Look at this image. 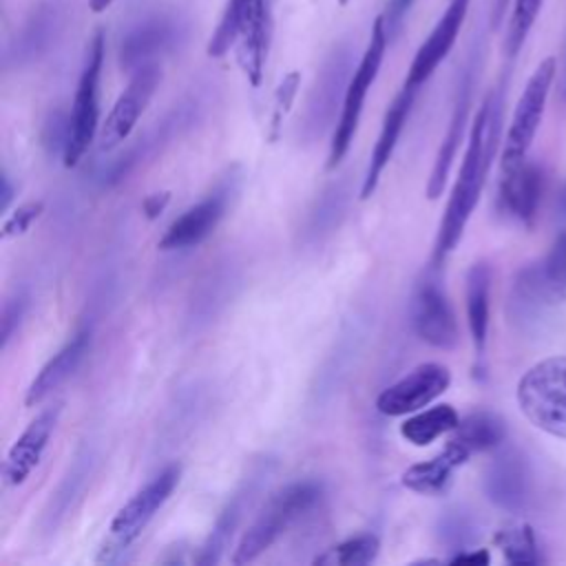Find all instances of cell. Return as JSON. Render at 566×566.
I'll return each mask as SVG.
<instances>
[{
  "mask_svg": "<svg viewBox=\"0 0 566 566\" xmlns=\"http://www.w3.org/2000/svg\"><path fill=\"white\" fill-rule=\"evenodd\" d=\"M500 124H502V91L497 88L484 97V102L480 104V108L473 117L467 150L462 157V166H460L458 179L453 184V190H451V197H449V203H447V210L442 214L440 230L436 237L433 256H431L433 268H440L444 263V259L455 250V245L462 239V232L480 201L491 161L497 150Z\"/></svg>",
  "mask_w": 566,
  "mask_h": 566,
  "instance_id": "6da1fadb",
  "label": "cell"
},
{
  "mask_svg": "<svg viewBox=\"0 0 566 566\" xmlns=\"http://www.w3.org/2000/svg\"><path fill=\"white\" fill-rule=\"evenodd\" d=\"M272 0H228L208 42V55L221 57L232 46L252 86H261L272 44Z\"/></svg>",
  "mask_w": 566,
  "mask_h": 566,
  "instance_id": "7a4b0ae2",
  "label": "cell"
},
{
  "mask_svg": "<svg viewBox=\"0 0 566 566\" xmlns=\"http://www.w3.org/2000/svg\"><path fill=\"white\" fill-rule=\"evenodd\" d=\"M323 486L314 480L292 482L268 497L252 524L243 531L232 564H248L265 553L301 515H305L321 500Z\"/></svg>",
  "mask_w": 566,
  "mask_h": 566,
  "instance_id": "3957f363",
  "label": "cell"
},
{
  "mask_svg": "<svg viewBox=\"0 0 566 566\" xmlns=\"http://www.w3.org/2000/svg\"><path fill=\"white\" fill-rule=\"evenodd\" d=\"M352 73H354V49L349 42H338L323 60L307 91L301 122H298V135L303 142H316L329 128L334 130Z\"/></svg>",
  "mask_w": 566,
  "mask_h": 566,
  "instance_id": "277c9868",
  "label": "cell"
},
{
  "mask_svg": "<svg viewBox=\"0 0 566 566\" xmlns=\"http://www.w3.org/2000/svg\"><path fill=\"white\" fill-rule=\"evenodd\" d=\"M517 405L533 427L566 440V356H551L524 371Z\"/></svg>",
  "mask_w": 566,
  "mask_h": 566,
  "instance_id": "5b68a950",
  "label": "cell"
},
{
  "mask_svg": "<svg viewBox=\"0 0 566 566\" xmlns=\"http://www.w3.org/2000/svg\"><path fill=\"white\" fill-rule=\"evenodd\" d=\"M104 46L106 40L102 31H97L86 46L75 97L71 104V113L66 117V144L62 150L66 168L75 166L86 155L88 146L99 133V82L104 66Z\"/></svg>",
  "mask_w": 566,
  "mask_h": 566,
  "instance_id": "8992f818",
  "label": "cell"
},
{
  "mask_svg": "<svg viewBox=\"0 0 566 566\" xmlns=\"http://www.w3.org/2000/svg\"><path fill=\"white\" fill-rule=\"evenodd\" d=\"M387 44H389V38H387V31H385V24H382V18L378 15L371 24V35H369V42L352 73V80H349V86H347V93H345V99H343V108H340V115H338V122L332 130V142H329V153H327V170H334L343 157L347 155L352 142H354V135L358 130V122H360V115H363V106H365V99H367V93L371 88V84L376 82L378 77V71H380V64H382V57H385V51H387Z\"/></svg>",
  "mask_w": 566,
  "mask_h": 566,
  "instance_id": "52a82bcc",
  "label": "cell"
},
{
  "mask_svg": "<svg viewBox=\"0 0 566 566\" xmlns=\"http://www.w3.org/2000/svg\"><path fill=\"white\" fill-rule=\"evenodd\" d=\"M557 75V60L546 57L542 60L535 71L531 73L509 124L506 137H504V150H502V170L517 166L526 159V153L537 135V128L542 124L546 102L551 95V86Z\"/></svg>",
  "mask_w": 566,
  "mask_h": 566,
  "instance_id": "ba28073f",
  "label": "cell"
},
{
  "mask_svg": "<svg viewBox=\"0 0 566 566\" xmlns=\"http://www.w3.org/2000/svg\"><path fill=\"white\" fill-rule=\"evenodd\" d=\"M409 318L416 336L436 349H453L460 343L453 307L431 274H424L416 283L409 301Z\"/></svg>",
  "mask_w": 566,
  "mask_h": 566,
  "instance_id": "9c48e42d",
  "label": "cell"
},
{
  "mask_svg": "<svg viewBox=\"0 0 566 566\" xmlns=\"http://www.w3.org/2000/svg\"><path fill=\"white\" fill-rule=\"evenodd\" d=\"M159 82H161L159 64H148V66L133 71V77L128 80L126 88L119 93V97L115 99L113 108L108 111L104 124L99 126L97 148L102 153L113 150L133 133L142 113L150 104Z\"/></svg>",
  "mask_w": 566,
  "mask_h": 566,
  "instance_id": "30bf717a",
  "label": "cell"
},
{
  "mask_svg": "<svg viewBox=\"0 0 566 566\" xmlns=\"http://www.w3.org/2000/svg\"><path fill=\"white\" fill-rule=\"evenodd\" d=\"M451 385V371L440 363H422L407 376L382 389L376 398V409L382 416L398 418L420 411L442 396Z\"/></svg>",
  "mask_w": 566,
  "mask_h": 566,
  "instance_id": "8fae6325",
  "label": "cell"
},
{
  "mask_svg": "<svg viewBox=\"0 0 566 566\" xmlns=\"http://www.w3.org/2000/svg\"><path fill=\"white\" fill-rule=\"evenodd\" d=\"M181 478V467L170 464L159 471L150 482H146L113 517L111 522V539L128 546L133 539L142 535L148 522L159 513V509L168 502L172 491L177 489Z\"/></svg>",
  "mask_w": 566,
  "mask_h": 566,
  "instance_id": "7c38bea8",
  "label": "cell"
},
{
  "mask_svg": "<svg viewBox=\"0 0 566 566\" xmlns=\"http://www.w3.org/2000/svg\"><path fill=\"white\" fill-rule=\"evenodd\" d=\"M486 497L511 513L522 511L531 500V467L522 451L515 447H497L484 471Z\"/></svg>",
  "mask_w": 566,
  "mask_h": 566,
  "instance_id": "4fadbf2b",
  "label": "cell"
},
{
  "mask_svg": "<svg viewBox=\"0 0 566 566\" xmlns=\"http://www.w3.org/2000/svg\"><path fill=\"white\" fill-rule=\"evenodd\" d=\"M232 195V179L219 184L208 197L190 206L181 217H177L164 237L159 239V250H186L206 241L219 221L223 219Z\"/></svg>",
  "mask_w": 566,
  "mask_h": 566,
  "instance_id": "5bb4252c",
  "label": "cell"
},
{
  "mask_svg": "<svg viewBox=\"0 0 566 566\" xmlns=\"http://www.w3.org/2000/svg\"><path fill=\"white\" fill-rule=\"evenodd\" d=\"M469 4H471V0H449L447 9L438 18L436 27L427 35V40L418 46V51L411 60V66L405 77L407 86L418 91L436 73V69L442 64V60L451 53V49L460 35V29L467 20Z\"/></svg>",
  "mask_w": 566,
  "mask_h": 566,
  "instance_id": "9a60e30c",
  "label": "cell"
},
{
  "mask_svg": "<svg viewBox=\"0 0 566 566\" xmlns=\"http://www.w3.org/2000/svg\"><path fill=\"white\" fill-rule=\"evenodd\" d=\"M60 416H62V402L44 407L18 436V440L11 444L2 462L4 486H20L31 475V471L40 464L46 451V444L57 427Z\"/></svg>",
  "mask_w": 566,
  "mask_h": 566,
  "instance_id": "2e32d148",
  "label": "cell"
},
{
  "mask_svg": "<svg viewBox=\"0 0 566 566\" xmlns=\"http://www.w3.org/2000/svg\"><path fill=\"white\" fill-rule=\"evenodd\" d=\"M475 57L471 55V60L464 66V73L460 77L458 91H455V102H453V113L447 126V133L442 137V144L436 153L433 159V168L427 181V197L429 199H438L442 195V188L447 184V177L451 172L453 159L458 155L460 142L464 137L467 124H469V111H471V95H473V82H475Z\"/></svg>",
  "mask_w": 566,
  "mask_h": 566,
  "instance_id": "e0dca14e",
  "label": "cell"
},
{
  "mask_svg": "<svg viewBox=\"0 0 566 566\" xmlns=\"http://www.w3.org/2000/svg\"><path fill=\"white\" fill-rule=\"evenodd\" d=\"M268 462H259L250 469V473L243 478V482L237 486V491L230 495V500L226 502V506L221 509L217 522L212 524L201 551H199V557H197V564H217L221 562L234 531L239 528L245 511L250 509L259 486H261V480L268 475Z\"/></svg>",
  "mask_w": 566,
  "mask_h": 566,
  "instance_id": "ac0fdd59",
  "label": "cell"
},
{
  "mask_svg": "<svg viewBox=\"0 0 566 566\" xmlns=\"http://www.w3.org/2000/svg\"><path fill=\"white\" fill-rule=\"evenodd\" d=\"M184 38V27L172 18H153L133 31H128L119 44V66L124 71H137L170 53Z\"/></svg>",
  "mask_w": 566,
  "mask_h": 566,
  "instance_id": "d6986e66",
  "label": "cell"
},
{
  "mask_svg": "<svg viewBox=\"0 0 566 566\" xmlns=\"http://www.w3.org/2000/svg\"><path fill=\"white\" fill-rule=\"evenodd\" d=\"M416 88L402 84V88L398 91V95L394 97V102L389 104L385 117H382V126H380V133H378V139L374 144V150H371V157H369V166H367V172L363 177V186H360V199H369L376 188H378V181H380V175L382 170L387 168L394 150H396V144L400 139V133L407 124V117L411 113V106H413V97H416Z\"/></svg>",
  "mask_w": 566,
  "mask_h": 566,
  "instance_id": "ffe728a7",
  "label": "cell"
},
{
  "mask_svg": "<svg viewBox=\"0 0 566 566\" xmlns=\"http://www.w3.org/2000/svg\"><path fill=\"white\" fill-rule=\"evenodd\" d=\"M544 190V172L537 164L524 159L513 168L502 170L500 206L515 221L531 226L537 217V208Z\"/></svg>",
  "mask_w": 566,
  "mask_h": 566,
  "instance_id": "44dd1931",
  "label": "cell"
},
{
  "mask_svg": "<svg viewBox=\"0 0 566 566\" xmlns=\"http://www.w3.org/2000/svg\"><path fill=\"white\" fill-rule=\"evenodd\" d=\"M555 301H559V298L548 287L546 276L542 272V263L524 265L515 274L511 296H509L511 321L515 325H520V329L535 327L546 318V314Z\"/></svg>",
  "mask_w": 566,
  "mask_h": 566,
  "instance_id": "7402d4cb",
  "label": "cell"
},
{
  "mask_svg": "<svg viewBox=\"0 0 566 566\" xmlns=\"http://www.w3.org/2000/svg\"><path fill=\"white\" fill-rule=\"evenodd\" d=\"M91 349V329H80L77 334H73L71 340H66L44 365L42 369L35 374V378L31 380L24 402L27 407H35L40 405L44 398H49L60 385H64L75 369L82 365L84 356Z\"/></svg>",
  "mask_w": 566,
  "mask_h": 566,
  "instance_id": "603a6c76",
  "label": "cell"
},
{
  "mask_svg": "<svg viewBox=\"0 0 566 566\" xmlns=\"http://www.w3.org/2000/svg\"><path fill=\"white\" fill-rule=\"evenodd\" d=\"M352 199L349 179H338L325 186L307 208V214L301 226V243L318 245L327 237H332L347 214V206Z\"/></svg>",
  "mask_w": 566,
  "mask_h": 566,
  "instance_id": "cb8c5ba5",
  "label": "cell"
},
{
  "mask_svg": "<svg viewBox=\"0 0 566 566\" xmlns=\"http://www.w3.org/2000/svg\"><path fill=\"white\" fill-rule=\"evenodd\" d=\"M239 285V272L234 263L223 261L210 268V272L199 281L188 310V323L199 329L214 321L226 305L232 301Z\"/></svg>",
  "mask_w": 566,
  "mask_h": 566,
  "instance_id": "d4e9b609",
  "label": "cell"
},
{
  "mask_svg": "<svg viewBox=\"0 0 566 566\" xmlns=\"http://www.w3.org/2000/svg\"><path fill=\"white\" fill-rule=\"evenodd\" d=\"M471 455L455 442H447V447L429 460L411 464L402 473V484L420 495H440L449 489L453 480V471L462 467Z\"/></svg>",
  "mask_w": 566,
  "mask_h": 566,
  "instance_id": "484cf974",
  "label": "cell"
},
{
  "mask_svg": "<svg viewBox=\"0 0 566 566\" xmlns=\"http://www.w3.org/2000/svg\"><path fill=\"white\" fill-rule=\"evenodd\" d=\"M467 325L478 356L486 349L489 310H491V268L486 263H473L467 272Z\"/></svg>",
  "mask_w": 566,
  "mask_h": 566,
  "instance_id": "4316f807",
  "label": "cell"
},
{
  "mask_svg": "<svg viewBox=\"0 0 566 566\" xmlns=\"http://www.w3.org/2000/svg\"><path fill=\"white\" fill-rule=\"evenodd\" d=\"M57 27V11L51 4L38 7L33 15L27 20L20 33H15V42H11L4 51V64H22L35 60L42 51L49 49L53 33Z\"/></svg>",
  "mask_w": 566,
  "mask_h": 566,
  "instance_id": "83f0119b",
  "label": "cell"
},
{
  "mask_svg": "<svg viewBox=\"0 0 566 566\" xmlns=\"http://www.w3.org/2000/svg\"><path fill=\"white\" fill-rule=\"evenodd\" d=\"M451 442L460 444L469 455L493 451L504 444L506 422L491 411H473L451 431Z\"/></svg>",
  "mask_w": 566,
  "mask_h": 566,
  "instance_id": "f1b7e54d",
  "label": "cell"
},
{
  "mask_svg": "<svg viewBox=\"0 0 566 566\" xmlns=\"http://www.w3.org/2000/svg\"><path fill=\"white\" fill-rule=\"evenodd\" d=\"M460 422L458 411L451 405H433L429 409H420L405 418L400 424V436L413 447H427L444 433H451Z\"/></svg>",
  "mask_w": 566,
  "mask_h": 566,
  "instance_id": "f546056e",
  "label": "cell"
},
{
  "mask_svg": "<svg viewBox=\"0 0 566 566\" xmlns=\"http://www.w3.org/2000/svg\"><path fill=\"white\" fill-rule=\"evenodd\" d=\"M493 542L502 551V555L509 564L533 566V564L542 562L535 533L528 524H522V522L506 524L500 531H495Z\"/></svg>",
  "mask_w": 566,
  "mask_h": 566,
  "instance_id": "4dcf8cb0",
  "label": "cell"
},
{
  "mask_svg": "<svg viewBox=\"0 0 566 566\" xmlns=\"http://www.w3.org/2000/svg\"><path fill=\"white\" fill-rule=\"evenodd\" d=\"M91 453L86 451V453H82V455H77L75 458V462H73V467L69 469V473L64 475V480L60 482V486H57V491L53 493V497H51V504H49V509H46V528L51 531V528H55L62 520H64V515L69 513V509L73 506V500L77 497V493L82 491V486H84V480L88 478V473H91Z\"/></svg>",
  "mask_w": 566,
  "mask_h": 566,
  "instance_id": "1f68e13d",
  "label": "cell"
},
{
  "mask_svg": "<svg viewBox=\"0 0 566 566\" xmlns=\"http://www.w3.org/2000/svg\"><path fill=\"white\" fill-rule=\"evenodd\" d=\"M380 539L374 533H360L343 539L340 544L327 548L314 559V564L327 566H365L378 557Z\"/></svg>",
  "mask_w": 566,
  "mask_h": 566,
  "instance_id": "d6a6232c",
  "label": "cell"
},
{
  "mask_svg": "<svg viewBox=\"0 0 566 566\" xmlns=\"http://www.w3.org/2000/svg\"><path fill=\"white\" fill-rule=\"evenodd\" d=\"M542 4H544V0H513L509 29H506V42H504V53L509 60H513L522 51L539 11H542Z\"/></svg>",
  "mask_w": 566,
  "mask_h": 566,
  "instance_id": "836d02e7",
  "label": "cell"
},
{
  "mask_svg": "<svg viewBox=\"0 0 566 566\" xmlns=\"http://www.w3.org/2000/svg\"><path fill=\"white\" fill-rule=\"evenodd\" d=\"M542 272L548 287L559 301H566V230H562L542 261Z\"/></svg>",
  "mask_w": 566,
  "mask_h": 566,
  "instance_id": "e575fe53",
  "label": "cell"
},
{
  "mask_svg": "<svg viewBox=\"0 0 566 566\" xmlns=\"http://www.w3.org/2000/svg\"><path fill=\"white\" fill-rule=\"evenodd\" d=\"M473 522L469 515L460 513V511H447L444 517H440L438 524V535L440 542H444L451 551H467V544H471L473 539Z\"/></svg>",
  "mask_w": 566,
  "mask_h": 566,
  "instance_id": "d590c367",
  "label": "cell"
},
{
  "mask_svg": "<svg viewBox=\"0 0 566 566\" xmlns=\"http://www.w3.org/2000/svg\"><path fill=\"white\" fill-rule=\"evenodd\" d=\"M29 307V294L27 292H13L11 296H7V301L2 303V314H0V345L2 349L9 347L11 338L15 336L24 314Z\"/></svg>",
  "mask_w": 566,
  "mask_h": 566,
  "instance_id": "8d00e7d4",
  "label": "cell"
},
{
  "mask_svg": "<svg viewBox=\"0 0 566 566\" xmlns=\"http://www.w3.org/2000/svg\"><path fill=\"white\" fill-rule=\"evenodd\" d=\"M298 82H301L298 71H290V73L281 80V84H279V88H276V93H274V108H272V119H270V128H272V130H270V139H276L279 128H281L283 119H285V115L290 113V106H292V102H294V97H296Z\"/></svg>",
  "mask_w": 566,
  "mask_h": 566,
  "instance_id": "74e56055",
  "label": "cell"
},
{
  "mask_svg": "<svg viewBox=\"0 0 566 566\" xmlns=\"http://www.w3.org/2000/svg\"><path fill=\"white\" fill-rule=\"evenodd\" d=\"M42 210H44V203H42V201H29V203L18 206V208L4 219L0 237H2V239H15V237L24 234V232L33 226V221L42 214Z\"/></svg>",
  "mask_w": 566,
  "mask_h": 566,
  "instance_id": "f35d334b",
  "label": "cell"
},
{
  "mask_svg": "<svg viewBox=\"0 0 566 566\" xmlns=\"http://www.w3.org/2000/svg\"><path fill=\"white\" fill-rule=\"evenodd\" d=\"M413 7V0H387L380 18H382V24H385V31H387V38H389V44L398 38V33L402 31L405 27V20L409 15Z\"/></svg>",
  "mask_w": 566,
  "mask_h": 566,
  "instance_id": "ab89813d",
  "label": "cell"
},
{
  "mask_svg": "<svg viewBox=\"0 0 566 566\" xmlns=\"http://www.w3.org/2000/svg\"><path fill=\"white\" fill-rule=\"evenodd\" d=\"M168 201H170V192H155V195L146 197V201H144L146 217H150V219L159 217L164 212V208L168 206Z\"/></svg>",
  "mask_w": 566,
  "mask_h": 566,
  "instance_id": "60d3db41",
  "label": "cell"
},
{
  "mask_svg": "<svg viewBox=\"0 0 566 566\" xmlns=\"http://www.w3.org/2000/svg\"><path fill=\"white\" fill-rule=\"evenodd\" d=\"M449 562H473V564H489V553L484 548L475 551H460Z\"/></svg>",
  "mask_w": 566,
  "mask_h": 566,
  "instance_id": "b9f144b4",
  "label": "cell"
},
{
  "mask_svg": "<svg viewBox=\"0 0 566 566\" xmlns=\"http://www.w3.org/2000/svg\"><path fill=\"white\" fill-rule=\"evenodd\" d=\"M509 2H511V0H493V11H491V24H493V29H497V27L502 24L504 13H506V9H509Z\"/></svg>",
  "mask_w": 566,
  "mask_h": 566,
  "instance_id": "7bdbcfd3",
  "label": "cell"
},
{
  "mask_svg": "<svg viewBox=\"0 0 566 566\" xmlns=\"http://www.w3.org/2000/svg\"><path fill=\"white\" fill-rule=\"evenodd\" d=\"M11 199H13V186H11V181H9V175L4 172V175H2V199H0V208L7 210L9 203H11Z\"/></svg>",
  "mask_w": 566,
  "mask_h": 566,
  "instance_id": "ee69618b",
  "label": "cell"
},
{
  "mask_svg": "<svg viewBox=\"0 0 566 566\" xmlns=\"http://www.w3.org/2000/svg\"><path fill=\"white\" fill-rule=\"evenodd\" d=\"M113 4V0H88V9L93 13H102L104 9H108Z\"/></svg>",
  "mask_w": 566,
  "mask_h": 566,
  "instance_id": "f6af8a7d",
  "label": "cell"
},
{
  "mask_svg": "<svg viewBox=\"0 0 566 566\" xmlns=\"http://www.w3.org/2000/svg\"><path fill=\"white\" fill-rule=\"evenodd\" d=\"M562 97L566 102V46H564V66H562Z\"/></svg>",
  "mask_w": 566,
  "mask_h": 566,
  "instance_id": "bcb514c9",
  "label": "cell"
},
{
  "mask_svg": "<svg viewBox=\"0 0 566 566\" xmlns=\"http://www.w3.org/2000/svg\"><path fill=\"white\" fill-rule=\"evenodd\" d=\"M347 2H349V0H338V4H340V7H345Z\"/></svg>",
  "mask_w": 566,
  "mask_h": 566,
  "instance_id": "7dc6e473",
  "label": "cell"
},
{
  "mask_svg": "<svg viewBox=\"0 0 566 566\" xmlns=\"http://www.w3.org/2000/svg\"><path fill=\"white\" fill-rule=\"evenodd\" d=\"M564 201H566V186H564Z\"/></svg>",
  "mask_w": 566,
  "mask_h": 566,
  "instance_id": "c3c4849f",
  "label": "cell"
}]
</instances>
